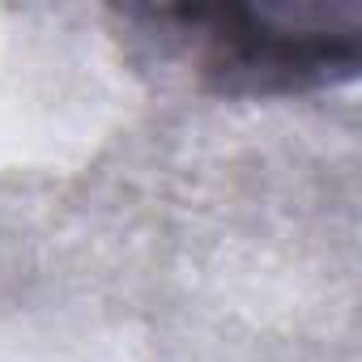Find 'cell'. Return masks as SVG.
Returning <instances> with one entry per match:
<instances>
[{"mask_svg": "<svg viewBox=\"0 0 362 362\" xmlns=\"http://www.w3.org/2000/svg\"><path fill=\"white\" fill-rule=\"evenodd\" d=\"M218 98H298L358 77V5H158L119 13Z\"/></svg>", "mask_w": 362, "mask_h": 362, "instance_id": "1", "label": "cell"}]
</instances>
